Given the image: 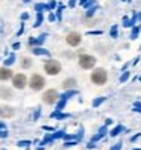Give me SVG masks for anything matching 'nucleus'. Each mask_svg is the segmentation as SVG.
<instances>
[{
    "instance_id": "21",
    "label": "nucleus",
    "mask_w": 141,
    "mask_h": 150,
    "mask_svg": "<svg viewBox=\"0 0 141 150\" xmlns=\"http://www.w3.org/2000/svg\"><path fill=\"white\" fill-rule=\"evenodd\" d=\"M102 102H105V97H100V99L94 100V102H93V106H94V108H96V106H99V105H100Z\"/></svg>"
},
{
    "instance_id": "12",
    "label": "nucleus",
    "mask_w": 141,
    "mask_h": 150,
    "mask_svg": "<svg viewBox=\"0 0 141 150\" xmlns=\"http://www.w3.org/2000/svg\"><path fill=\"white\" fill-rule=\"evenodd\" d=\"M32 53H33V55H41V56H50V52H49L47 49L40 47V46L32 47Z\"/></svg>"
},
{
    "instance_id": "33",
    "label": "nucleus",
    "mask_w": 141,
    "mask_h": 150,
    "mask_svg": "<svg viewBox=\"0 0 141 150\" xmlns=\"http://www.w3.org/2000/svg\"><path fill=\"white\" fill-rule=\"evenodd\" d=\"M134 150H141V149H134Z\"/></svg>"
},
{
    "instance_id": "1",
    "label": "nucleus",
    "mask_w": 141,
    "mask_h": 150,
    "mask_svg": "<svg viewBox=\"0 0 141 150\" xmlns=\"http://www.w3.org/2000/svg\"><path fill=\"white\" fill-rule=\"evenodd\" d=\"M91 82L96 85H105L108 82V71L105 68H94L90 76Z\"/></svg>"
},
{
    "instance_id": "29",
    "label": "nucleus",
    "mask_w": 141,
    "mask_h": 150,
    "mask_svg": "<svg viewBox=\"0 0 141 150\" xmlns=\"http://www.w3.org/2000/svg\"><path fill=\"white\" fill-rule=\"evenodd\" d=\"M49 20H50V21H53V20H55V15H53V14H50V15H49Z\"/></svg>"
},
{
    "instance_id": "28",
    "label": "nucleus",
    "mask_w": 141,
    "mask_h": 150,
    "mask_svg": "<svg viewBox=\"0 0 141 150\" xmlns=\"http://www.w3.org/2000/svg\"><path fill=\"white\" fill-rule=\"evenodd\" d=\"M2 129H6V126H5L3 121H0V130H2Z\"/></svg>"
},
{
    "instance_id": "5",
    "label": "nucleus",
    "mask_w": 141,
    "mask_h": 150,
    "mask_svg": "<svg viewBox=\"0 0 141 150\" xmlns=\"http://www.w3.org/2000/svg\"><path fill=\"white\" fill-rule=\"evenodd\" d=\"M11 81H12V86L15 88V90H23V88L28 86V77H26V74H23V73L12 74Z\"/></svg>"
},
{
    "instance_id": "26",
    "label": "nucleus",
    "mask_w": 141,
    "mask_h": 150,
    "mask_svg": "<svg viewBox=\"0 0 141 150\" xmlns=\"http://www.w3.org/2000/svg\"><path fill=\"white\" fill-rule=\"evenodd\" d=\"M76 2H77V0H70V2H68V6H70V8H73V6L76 5Z\"/></svg>"
},
{
    "instance_id": "37",
    "label": "nucleus",
    "mask_w": 141,
    "mask_h": 150,
    "mask_svg": "<svg viewBox=\"0 0 141 150\" xmlns=\"http://www.w3.org/2000/svg\"><path fill=\"white\" fill-rule=\"evenodd\" d=\"M140 49H141V46H140Z\"/></svg>"
},
{
    "instance_id": "32",
    "label": "nucleus",
    "mask_w": 141,
    "mask_h": 150,
    "mask_svg": "<svg viewBox=\"0 0 141 150\" xmlns=\"http://www.w3.org/2000/svg\"><path fill=\"white\" fill-rule=\"evenodd\" d=\"M23 2H24V3H29V2H30V0H23Z\"/></svg>"
},
{
    "instance_id": "18",
    "label": "nucleus",
    "mask_w": 141,
    "mask_h": 150,
    "mask_svg": "<svg viewBox=\"0 0 141 150\" xmlns=\"http://www.w3.org/2000/svg\"><path fill=\"white\" fill-rule=\"evenodd\" d=\"M14 62H15V56H14V55H11L8 59H5V67H9V65H11V64H14Z\"/></svg>"
},
{
    "instance_id": "25",
    "label": "nucleus",
    "mask_w": 141,
    "mask_h": 150,
    "mask_svg": "<svg viewBox=\"0 0 141 150\" xmlns=\"http://www.w3.org/2000/svg\"><path fill=\"white\" fill-rule=\"evenodd\" d=\"M121 149V143H118L117 146H114V147H111V150H120Z\"/></svg>"
},
{
    "instance_id": "27",
    "label": "nucleus",
    "mask_w": 141,
    "mask_h": 150,
    "mask_svg": "<svg viewBox=\"0 0 141 150\" xmlns=\"http://www.w3.org/2000/svg\"><path fill=\"white\" fill-rule=\"evenodd\" d=\"M12 49H14V50H17V49H20V42H15L14 46H12Z\"/></svg>"
},
{
    "instance_id": "19",
    "label": "nucleus",
    "mask_w": 141,
    "mask_h": 150,
    "mask_svg": "<svg viewBox=\"0 0 141 150\" xmlns=\"http://www.w3.org/2000/svg\"><path fill=\"white\" fill-rule=\"evenodd\" d=\"M43 23V14L41 12H38V17H37V23H35L33 26H35V28H38V26Z\"/></svg>"
},
{
    "instance_id": "34",
    "label": "nucleus",
    "mask_w": 141,
    "mask_h": 150,
    "mask_svg": "<svg viewBox=\"0 0 141 150\" xmlns=\"http://www.w3.org/2000/svg\"><path fill=\"white\" fill-rule=\"evenodd\" d=\"M38 150H43V149H38Z\"/></svg>"
},
{
    "instance_id": "7",
    "label": "nucleus",
    "mask_w": 141,
    "mask_h": 150,
    "mask_svg": "<svg viewBox=\"0 0 141 150\" xmlns=\"http://www.w3.org/2000/svg\"><path fill=\"white\" fill-rule=\"evenodd\" d=\"M82 41V35L77 33V32H70L67 37H65V42L68 44L70 47H77Z\"/></svg>"
},
{
    "instance_id": "3",
    "label": "nucleus",
    "mask_w": 141,
    "mask_h": 150,
    "mask_svg": "<svg viewBox=\"0 0 141 150\" xmlns=\"http://www.w3.org/2000/svg\"><path fill=\"white\" fill-rule=\"evenodd\" d=\"M79 67L84 68V70H93L96 67V62H97V59H96L93 55H88V53H82L79 56Z\"/></svg>"
},
{
    "instance_id": "14",
    "label": "nucleus",
    "mask_w": 141,
    "mask_h": 150,
    "mask_svg": "<svg viewBox=\"0 0 141 150\" xmlns=\"http://www.w3.org/2000/svg\"><path fill=\"white\" fill-rule=\"evenodd\" d=\"M32 64H33V62H32L30 58H21V61H20V65H21V68H24V70H26V68H30Z\"/></svg>"
},
{
    "instance_id": "35",
    "label": "nucleus",
    "mask_w": 141,
    "mask_h": 150,
    "mask_svg": "<svg viewBox=\"0 0 141 150\" xmlns=\"http://www.w3.org/2000/svg\"><path fill=\"white\" fill-rule=\"evenodd\" d=\"M129 2H132V0H129Z\"/></svg>"
},
{
    "instance_id": "24",
    "label": "nucleus",
    "mask_w": 141,
    "mask_h": 150,
    "mask_svg": "<svg viewBox=\"0 0 141 150\" xmlns=\"http://www.w3.org/2000/svg\"><path fill=\"white\" fill-rule=\"evenodd\" d=\"M6 137H8V130L2 129V130H0V138H6Z\"/></svg>"
},
{
    "instance_id": "9",
    "label": "nucleus",
    "mask_w": 141,
    "mask_h": 150,
    "mask_svg": "<svg viewBox=\"0 0 141 150\" xmlns=\"http://www.w3.org/2000/svg\"><path fill=\"white\" fill-rule=\"evenodd\" d=\"M12 70L9 68V67H2L0 68V81H9V79L12 77Z\"/></svg>"
},
{
    "instance_id": "31",
    "label": "nucleus",
    "mask_w": 141,
    "mask_h": 150,
    "mask_svg": "<svg viewBox=\"0 0 141 150\" xmlns=\"http://www.w3.org/2000/svg\"><path fill=\"white\" fill-rule=\"evenodd\" d=\"M137 18H138V20H140V21H141V12H140V14H138V15H137Z\"/></svg>"
},
{
    "instance_id": "36",
    "label": "nucleus",
    "mask_w": 141,
    "mask_h": 150,
    "mask_svg": "<svg viewBox=\"0 0 141 150\" xmlns=\"http://www.w3.org/2000/svg\"><path fill=\"white\" fill-rule=\"evenodd\" d=\"M140 81H141V77H140Z\"/></svg>"
},
{
    "instance_id": "8",
    "label": "nucleus",
    "mask_w": 141,
    "mask_h": 150,
    "mask_svg": "<svg viewBox=\"0 0 141 150\" xmlns=\"http://www.w3.org/2000/svg\"><path fill=\"white\" fill-rule=\"evenodd\" d=\"M15 115V109L9 105H0V118H12Z\"/></svg>"
},
{
    "instance_id": "22",
    "label": "nucleus",
    "mask_w": 141,
    "mask_h": 150,
    "mask_svg": "<svg viewBox=\"0 0 141 150\" xmlns=\"http://www.w3.org/2000/svg\"><path fill=\"white\" fill-rule=\"evenodd\" d=\"M129 76H130V73H129V71H126L125 74H123V76L120 77V82H126L128 79H129Z\"/></svg>"
},
{
    "instance_id": "11",
    "label": "nucleus",
    "mask_w": 141,
    "mask_h": 150,
    "mask_svg": "<svg viewBox=\"0 0 141 150\" xmlns=\"http://www.w3.org/2000/svg\"><path fill=\"white\" fill-rule=\"evenodd\" d=\"M76 86H77V82H76V79H73V77H68V79H65V81L62 82L64 90H74Z\"/></svg>"
},
{
    "instance_id": "23",
    "label": "nucleus",
    "mask_w": 141,
    "mask_h": 150,
    "mask_svg": "<svg viewBox=\"0 0 141 150\" xmlns=\"http://www.w3.org/2000/svg\"><path fill=\"white\" fill-rule=\"evenodd\" d=\"M30 144V141H18V146L20 147H28Z\"/></svg>"
},
{
    "instance_id": "2",
    "label": "nucleus",
    "mask_w": 141,
    "mask_h": 150,
    "mask_svg": "<svg viewBox=\"0 0 141 150\" xmlns=\"http://www.w3.org/2000/svg\"><path fill=\"white\" fill-rule=\"evenodd\" d=\"M61 70H62V65H61V62L56 61V59H49V61H46V64H44V71H46L49 76L59 74Z\"/></svg>"
},
{
    "instance_id": "6",
    "label": "nucleus",
    "mask_w": 141,
    "mask_h": 150,
    "mask_svg": "<svg viewBox=\"0 0 141 150\" xmlns=\"http://www.w3.org/2000/svg\"><path fill=\"white\" fill-rule=\"evenodd\" d=\"M58 100H59V93H58L56 90L50 88V90L44 91V94H43V102L46 103V105H55Z\"/></svg>"
},
{
    "instance_id": "17",
    "label": "nucleus",
    "mask_w": 141,
    "mask_h": 150,
    "mask_svg": "<svg viewBox=\"0 0 141 150\" xmlns=\"http://www.w3.org/2000/svg\"><path fill=\"white\" fill-rule=\"evenodd\" d=\"M109 33H111V37H112V38H117V37H118V28H117V24H115V26H112Z\"/></svg>"
},
{
    "instance_id": "4",
    "label": "nucleus",
    "mask_w": 141,
    "mask_h": 150,
    "mask_svg": "<svg viewBox=\"0 0 141 150\" xmlns=\"http://www.w3.org/2000/svg\"><path fill=\"white\" fill-rule=\"evenodd\" d=\"M28 85L30 86V90H33V91H41L43 88L46 86V79H44L41 74L35 73V74L30 76V79L28 81Z\"/></svg>"
},
{
    "instance_id": "16",
    "label": "nucleus",
    "mask_w": 141,
    "mask_h": 150,
    "mask_svg": "<svg viewBox=\"0 0 141 150\" xmlns=\"http://www.w3.org/2000/svg\"><path fill=\"white\" fill-rule=\"evenodd\" d=\"M121 130H123V126H117V127H114V129L111 130V134H109V135H111V137H117Z\"/></svg>"
},
{
    "instance_id": "20",
    "label": "nucleus",
    "mask_w": 141,
    "mask_h": 150,
    "mask_svg": "<svg viewBox=\"0 0 141 150\" xmlns=\"http://www.w3.org/2000/svg\"><path fill=\"white\" fill-rule=\"evenodd\" d=\"M96 9H97V5H94L93 8H90V9L86 11V17H91V15L94 14V11H96Z\"/></svg>"
},
{
    "instance_id": "10",
    "label": "nucleus",
    "mask_w": 141,
    "mask_h": 150,
    "mask_svg": "<svg viewBox=\"0 0 141 150\" xmlns=\"http://www.w3.org/2000/svg\"><path fill=\"white\" fill-rule=\"evenodd\" d=\"M0 97L5 100H11L14 97V93H12L11 88H8V86H0Z\"/></svg>"
},
{
    "instance_id": "30",
    "label": "nucleus",
    "mask_w": 141,
    "mask_h": 150,
    "mask_svg": "<svg viewBox=\"0 0 141 150\" xmlns=\"http://www.w3.org/2000/svg\"><path fill=\"white\" fill-rule=\"evenodd\" d=\"M88 2V0H79V3H81V5H84V3H86Z\"/></svg>"
},
{
    "instance_id": "13",
    "label": "nucleus",
    "mask_w": 141,
    "mask_h": 150,
    "mask_svg": "<svg viewBox=\"0 0 141 150\" xmlns=\"http://www.w3.org/2000/svg\"><path fill=\"white\" fill-rule=\"evenodd\" d=\"M106 132H108V130H106V126H105V127H102V129L99 130V134H96V135H94V137L91 138V143L94 144L96 141H99V139H100V138H102V137H103L105 134H106Z\"/></svg>"
},
{
    "instance_id": "15",
    "label": "nucleus",
    "mask_w": 141,
    "mask_h": 150,
    "mask_svg": "<svg viewBox=\"0 0 141 150\" xmlns=\"http://www.w3.org/2000/svg\"><path fill=\"white\" fill-rule=\"evenodd\" d=\"M140 26H135L134 29H132V33H130V40H135L137 37H138V33H140Z\"/></svg>"
}]
</instances>
